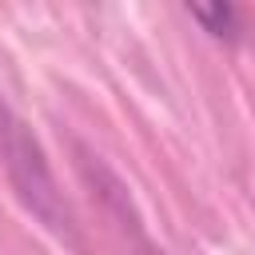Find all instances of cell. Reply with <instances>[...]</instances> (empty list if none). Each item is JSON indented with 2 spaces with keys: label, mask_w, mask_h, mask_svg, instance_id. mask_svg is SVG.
<instances>
[{
  "label": "cell",
  "mask_w": 255,
  "mask_h": 255,
  "mask_svg": "<svg viewBox=\"0 0 255 255\" xmlns=\"http://www.w3.org/2000/svg\"><path fill=\"white\" fill-rule=\"evenodd\" d=\"M191 20H199L215 40H235L239 36V12L231 4H191Z\"/></svg>",
  "instance_id": "6da1fadb"
}]
</instances>
